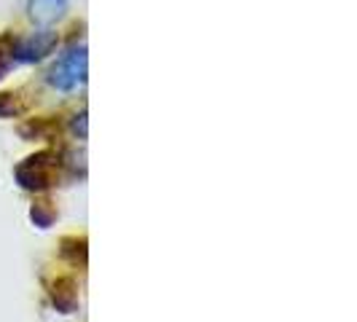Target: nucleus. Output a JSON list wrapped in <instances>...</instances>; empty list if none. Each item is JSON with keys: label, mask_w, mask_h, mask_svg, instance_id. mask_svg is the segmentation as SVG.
I'll return each instance as SVG.
<instances>
[{"label": "nucleus", "mask_w": 357, "mask_h": 322, "mask_svg": "<svg viewBox=\"0 0 357 322\" xmlns=\"http://www.w3.org/2000/svg\"><path fill=\"white\" fill-rule=\"evenodd\" d=\"M59 38L49 27H40L36 33H30L27 38H17V46H14V65H33L46 59L49 54L56 49Z\"/></svg>", "instance_id": "7ed1b4c3"}, {"label": "nucleus", "mask_w": 357, "mask_h": 322, "mask_svg": "<svg viewBox=\"0 0 357 322\" xmlns=\"http://www.w3.org/2000/svg\"><path fill=\"white\" fill-rule=\"evenodd\" d=\"M30 220L36 223L38 229H52L54 210L52 207H46V201H43V204H33V207H30Z\"/></svg>", "instance_id": "1a4fd4ad"}, {"label": "nucleus", "mask_w": 357, "mask_h": 322, "mask_svg": "<svg viewBox=\"0 0 357 322\" xmlns=\"http://www.w3.org/2000/svg\"><path fill=\"white\" fill-rule=\"evenodd\" d=\"M62 255L70 261L73 266H78V263L84 266L86 263V239L84 236L81 239L78 236H65L62 239Z\"/></svg>", "instance_id": "423d86ee"}, {"label": "nucleus", "mask_w": 357, "mask_h": 322, "mask_svg": "<svg viewBox=\"0 0 357 322\" xmlns=\"http://www.w3.org/2000/svg\"><path fill=\"white\" fill-rule=\"evenodd\" d=\"M59 167H62V159L54 151H38L33 156L19 161L14 169V180L19 183V188L40 194V191H49L52 185H56Z\"/></svg>", "instance_id": "f257e3e1"}, {"label": "nucleus", "mask_w": 357, "mask_h": 322, "mask_svg": "<svg viewBox=\"0 0 357 322\" xmlns=\"http://www.w3.org/2000/svg\"><path fill=\"white\" fill-rule=\"evenodd\" d=\"M68 11V0H30L27 3V14L40 27H52L54 22L65 17Z\"/></svg>", "instance_id": "20e7f679"}, {"label": "nucleus", "mask_w": 357, "mask_h": 322, "mask_svg": "<svg viewBox=\"0 0 357 322\" xmlns=\"http://www.w3.org/2000/svg\"><path fill=\"white\" fill-rule=\"evenodd\" d=\"M70 132L78 137V140H86V110H81V113H75V116H73Z\"/></svg>", "instance_id": "9d476101"}, {"label": "nucleus", "mask_w": 357, "mask_h": 322, "mask_svg": "<svg viewBox=\"0 0 357 322\" xmlns=\"http://www.w3.org/2000/svg\"><path fill=\"white\" fill-rule=\"evenodd\" d=\"M86 72H89V52H86V43L81 40V43H73L70 49L54 62L46 81L56 91H75L78 86L86 84Z\"/></svg>", "instance_id": "f03ea898"}, {"label": "nucleus", "mask_w": 357, "mask_h": 322, "mask_svg": "<svg viewBox=\"0 0 357 322\" xmlns=\"http://www.w3.org/2000/svg\"><path fill=\"white\" fill-rule=\"evenodd\" d=\"M52 298H54V306L62 309L65 314H70L73 309H75V304H78V293H75V282H73L70 277H59V279L54 282Z\"/></svg>", "instance_id": "39448f33"}, {"label": "nucleus", "mask_w": 357, "mask_h": 322, "mask_svg": "<svg viewBox=\"0 0 357 322\" xmlns=\"http://www.w3.org/2000/svg\"><path fill=\"white\" fill-rule=\"evenodd\" d=\"M24 113V102L14 91H0V118H17Z\"/></svg>", "instance_id": "0eeeda50"}, {"label": "nucleus", "mask_w": 357, "mask_h": 322, "mask_svg": "<svg viewBox=\"0 0 357 322\" xmlns=\"http://www.w3.org/2000/svg\"><path fill=\"white\" fill-rule=\"evenodd\" d=\"M14 46H17V38L8 33L0 36V78H6V72L14 65Z\"/></svg>", "instance_id": "6e6552de"}]
</instances>
